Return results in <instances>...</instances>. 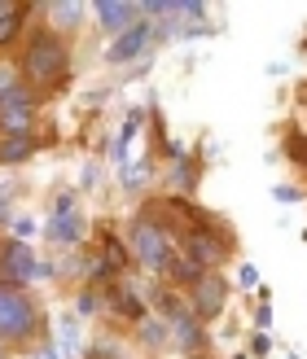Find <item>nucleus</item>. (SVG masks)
<instances>
[{
    "instance_id": "obj_1",
    "label": "nucleus",
    "mask_w": 307,
    "mask_h": 359,
    "mask_svg": "<svg viewBox=\"0 0 307 359\" xmlns=\"http://www.w3.org/2000/svg\"><path fill=\"white\" fill-rule=\"evenodd\" d=\"M22 66H27V75L35 83H58L66 75V48H62V40H58V35H35Z\"/></svg>"
},
{
    "instance_id": "obj_14",
    "label": "nucleus",
    "mask_w": 307,
    "mask_h": 359,
    "mask_svg": "<svg viewBox=\"0 0 307 359\" xmlns=\"http://www.w3.org/2000/svg\"><path fill=\"white\" fill-rule=\"evenodd\" d=\"M171 329H176V342H180V346H197V342H202V333H197V325H193L189 316H176Z\"/></svg>"
},
{
    "instance_id": "obj_3",
    "label": "nucleus",
    "mask_w": 307,
    "mask_h": 359,
    "mask_svg": "<svg viewBox=\"0 0 307 359\" xmlns=\"http://www.w3.org/2000/svg\"><path fill=\"white\" fill-rule=\"evenodd\" d=\"M132 255H136V263H145V267H167L171 245H167V237H162L158 224L141 219V224L132 228Z\"/></svg>"
},
{
    "instance_id": "obj_21",
    "label": "nucleus",
    "mask_w": 307,
    "mask_h": 359,
    "mask_svg": "<svg viewBox=\"0 0 307 359\" xmlns=\"http://www.w3.org/2000/svg\"><path fill=\"white\" fill-rule=\"evenodd\" d=\"M5 202H9V189H0V210H5Z\"/></svg>"
},
{
    "instance_id": "obj_11",
    "label": "nucleus",
    "mask_w": 307,
    "mask_h": 359,
    "mask_svg": "<svg viewBox=\"0 0 307 359\" xmlns=\"http://www.w3.org/2000/svg\"><path fill=\"white\" fill-rule=\"evenodd\" d=\"M189 255L207 267V263H220V245H215V237H207V232H193V237H189Z\"/></svg>"
},
{
    "instance_id": "obj_2",
    "label": "nucleus",
    "mask_w": 307,
    "mask_h": 359,
    "mask_svg": "<svg viewBox=\"0 0 307 359\" xmlns=\"http://www.w3.org/2000/svg\"><path fill=\"white\" fill-rule=\"evenodd\" d=\"M35 333V307L27 294H13V290H0V337H31Z\"/></svg>"
},
{
    "instance_id": "obj_18",
    "label": "nucleus",
    "mask_w": 307,
    "mask_h": 359,
    "mask_svg": "<svg viewBox=\"0 0 307 359\" xmlns=\"http://www.w3.org/2000/svg\"><path fill=\"white\" fill-rule=\"evenodd\" d=\"M273 197H277V202H299L294 189H273Z\"/></svg>"
},
{
    "instance_id": "obj_15",
    "label": "nucleus",
    "mask_w": 307,
    "mask_h": 359,
    "mask_svg": "<svg viewBox=\"0 0 307 359\" xmlns=\"http://www.w3.org/2000/svg\"><path fill=\"white\" fill-rule=\"evenodd\" d=\"M48 13H53V22H62V27H79V13L84 9L79 5H53Z\"/></svg>"
},
{
    "instance_id": "obj_10",
    "label": "nucleus",
    "mask_w": 307,
    "mask_h": 359,
    "mask_svg": "<svg viewBox=\"0 0 307 359\" xmlns=\"http://www.w3.org/2000/svg\"><path fill=\"white\" fill-rule=\"evenodd\" d=\"M18 27H22V5H18V0H5V5H0V44H9L18 35Z\"/></svg>"
},
{
    "instance_id": "obj_8",
    "label": "nucleus",
    "mask_w": 307,
    "mask_h": 359,
    "mask_svg": "<svg viewBox=\"0 0 307 359\" xmlns=\"http://www.w3.org/2000/svg\"><path fill=\"white\" fill-rule=\"evenodd\" d=\"M97 13H101V27L105 31H128L132 18L141 13V5H132V0H101Z\"/></svg>"
},
{
    "instance_id": "obj_13",
    "label": "nucleus",
    "mask_w": 307,
    "mask_h": 359,
    "mask_svg": "<svg viewBox=\"0 0 307 359\" xmlns=\"http://www.w3.org/2000/svg\"><path fill=\"white\" fill-rule=\"evenodd\" d=\"M27 154H31V136H9L0 145V163H22Z\"/></svg>"
},
{
    "instance_id": "obj_7",
    "label": "nucleus",
    "mask_w": 307,
    "mask_h": 359,
    "mask_svg": "<svg viewBox=\"0 0 307 359\" xmlns=\"http://www.w3.org/2000/svg\"><path fill=\"white\" fill-rule=\"evenodd\" d=\"M193 307H197V316H202V320H215V316H220V307H224V285L211 280V276H202V280L193 285Z\"/></svg>"
},
{
    "instance_id": "obj_12",
    "label": "nucleus",
    "mask_w": 307,
    "mask_h": 359,
    "mask_svg": "<svg viewBox=\"0 0 307 359\" xmlns=\"http://www.w3.org/2000/svg\"><path fill=\"white\" fill-rule=\"evenodd\" d=\"M171 276H176V280H193V285H197V280H202V263H197L193 255H180V259H171Z\"/></svg>"
},
{
    "instance_id": "obj_20",
    "label": "nucleus",
    "mask_w": 307,
    "mask_h": 359,
    "mask_svg": "<svg viewBox=\"0 0 307 359\" xmlns=\"http://www.w3.org/2000/svg\"><path fill=\"white\" fill-rule=\"evenodd\" d=\"M242 285H259V272H255V267H242Z\"/></svg>"
},
{
    "instance_id": "obj_4",
    "label": "nucleus",
    "mask_w": 307,
    "mask_h": 359,
    "mask_svg": "<svg viewBox=\"0 0 307 359\" xmlns=\"http://www.w3.org/2000/svg\"><path fill=\"white\" fill-rule=\"evenodd\" d=\"M0 128L9 136H27L31 132V97L22 88H13L9 97H0Z\"/></svg>"
},
{
    "instance_id": "obj_9",
    "label": "nucleus",
    "mask_w": 307,
    "mask_h": 359,
    "mask_svg": "<svg viewBox=\"0 0 307 359\" xmlns=\"http://www.w3.org/2000/svg\"><path fill=\"white\" fill-rule=\"evenodd\" d=\"M48 237L53 241H79L84 237V219H79V215H70V210H58V219L48 224Z\"/></svg>"
},
{
    "instance_id": "obj_19",
    "label": "nucleus",
    "mask_w": 307,
    "mask_h": 359,
    "mask_svg": "<svg viewBox=\"0 0 307 359\" xmlns=\"http://www.w3.org/2000/svg\"><path fill=\"white\" fill-rule=\"evenodd\" d=\"M13 232H18V237H31L35 224H31V219H18V224H13Z\"/></svg>"
},
{
    "instance_id": "obj_6",
    "label": "nucleus",
    "mask_w": 307,
    "mask_h": 359,
    "mask_svg": "<svg viewBox=\"0 0 307 359\" xmlns=\"http://www.w3.org/2000/svg\"><path fill=\"white\" fill-rule=\"evenodd\" d=\"M145 40H150V27H145V22H132V27H128V31H123L119 40L110 44V48H105V57H110V62H132L136 53L145 48Z\"/></svg>"
},
{
    "instance_id": "obj_16",
    "label": "nucleus",
    "mask_w": 307,
    "mask_h": 359,
    "mask_svg": "<svg viewBox=\"0 0 307 359\" xmlns=\"http://www.w3.org/2000/svg\"><path fill=\"white\" fill-rule=\"evenodd\" d=\"M13 88H18V83H13V70L5 66V70H0V97H9V93H13Z\"/></svg>"
},
{
    "instance_id": "obj_17",
    "label": "nucleus",
    "mask_w": 307,
    "mask_h": 359,
    "mask_svg": "<svg viewBox=\"0 0 307 359\" xmlns=\"http://www.w3.org/2000/svg\"><path fill=\"white\" fill-rule=\"evenodd\" d=\"M145 337H150V342H154V346L162 342V325H158V320H145Z\"/></svg>"
},
{
    "instance_id": "obj_5",
    "label": "nucleus",
    "mask_w": 307,
    "mask_h": 359,
    "mask_svg": "<svg viewBox=\"0 0 307 359\" xmlns=\"http://www.w3.org/2000/svg\"><path fill=\"white\" fill-rule=\"evenodd\" d=\"M35 272H44V267L31 259L27 245H18V241L0 245V276H5V280H31Z\"/></svg>"
}]
</instances>
